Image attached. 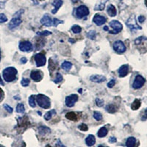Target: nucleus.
<instances>
[{
	"mask_svg": "<svg viewBox=\"0 0 147 147\" xmlns=\"http://www.w3.org/2000/svg\"><path fill=\"white\" fill-rule=\"evenodd\" d=\"M17 73L18 71L14 67H7L2 71V76L6 82H10L16 79Z\"/></svg>",
	"mask_w": 147,
	"mask_h": 147,
	"instance_id": "1",
	"label": "nucleus"
},
{
	"mask_svg": "<svg viewBox=\"0 0 147 147\" xmlns=\"http://www.w3.org/2000/svg\"><path fill=\"white\" fill-rule=\"evenodd\" d=\"M36 102L40 107L44 109H48L50 107L51 102L49 98L43 94L36 96Z\"/></svg>",
	"mask_w": 147,
	"mask_h": 147,
	"instance_id": "2",
	"label": "nucleus"
},
{
	"mask_svg": "<svg viewBox=\"0 0 147 147\" xmlns=\"http://www.w3.org/2000/svg\"><path fill=\"white\" fill-rule=\"evenodd\" d=\"M24 13V10H20L15 14V16L12 18L8 24V27L10 30H13L14 28L20 25L22 23V19H21V15Z\"/></svg>",
	"mask_w": 147,
	"mask_h": 147,
	"instance_id": "3",
	"label": "nucleus"
},
{
	"mask_svg": "<svg viewBox=\"0 0 147 147\" xmlns=\"http://www.w3.org/2000/svg\"><path fill=\"white\" fill-rule=\"evenodd\" d=\"M126 24H127V27L130 29L131 30H141V27L138 25L137 24V22H136V16L132 15L129 18L128 20L126 22Z\"/></svg>",
	"mask_w": 147,
	"mask_h": 147,
	"instance_id": "4",
	"label": "nucleus"
},
{
	"mask_svg": "<svg viewBox=\"0 0 147 147\" xmlns=\"http://www.w3.org/2000/svg\"><path fill=\"white\" fill-rule=\"evenodd\" d=\"M89 14V10L85 5L79 6L75 10V15L78 18H83Z\"/></svg>",
	"mask_w": 147,
	"mask_h": 147,
	"instance_id": "5",
	"label": "nucleus"
},
{
	"mask_svg": "<svg viewBox=\"0 0 147 147\" xmlns=\"http://www.w3.org/2000/svg\"><path fill=\"white\" fill-rule=\"evenodd\" d=\"M110 26L112 27L113 30L109 31L110 34H118L121 32L123 29V26L119 21L113 20L110 22Z\"/></svg>",
	"mask_w": 147,
	"mask_h": 147,
	"instance_id": "6",
	"label": "nucleus"
},
{
	"mask_svg": "<svg viewBox=\"0 0 147 147\" xmlns=\"http://www.w3.org/2000/svg\"><path fill=\"white\" fill-rule=\"evenodd\" d=\"M113 49L119 54L124 53L126 52V46L124 45V42L121 40H117V41L114 42L113 44Z\"/></svg>",
	"mask_w": 147,
	"mask_h": 147,
	"instance_id": "7",
	"label": "nucleus"
},
{
	"mask_svg": "<svg viewBox=\"0 0 147 147\" xmlns=\"http://www.w3.org/2000/svg\"><path fill=\"white\" fill-rule=\"evenodd\" d=\"M146 80L141 75H137L134 80L133 84H132V88L134 89H139L144 86Z\"/></svg>",
	"mask_w": 147,
	"mask_h": 147,
	"instance_id": "8",
	"label": "nucleus"
},
{
	"mask_svg": "<svg viewBox=\"0 0 147 147\" xmlns=\"http://www.w3.org/2000/svg\"><path fill=\"white\" fill-rule=\"evenodd\" d=\"M35 60L38 67L44 66L46 64V57L44 54L38 53L35 55Z\"/></svg>",
	"mask_w": 147,
	"mask_h": 147,
	"instance_id": "9",
	"label": "nucleus"
},
{
	"mask_svg": "<svg viewBox=\"0 0 147 147\" xmlns=\"http://www.w3.org/2000/svg\"><path fill=\"white\" fill-rule=\"evenodd\" d=\"M18 47L22 52H30L32 49V44L30 41H22L20 42Z\"/></svg>",
	"mask_w": 147,
	"mask_h": 147,
	"instance_id": "10",
	"label": "nucleus"
},
{
	"mask_svg": "<svg viewBox=\"0 0 147 147\" xmlns=\"http://www.w3.org/2000/svg\"><path fill=\"white\" fill-rule=\"evenodd\" d=\"M77 100H78V96L77 94H71V95L67 96L65 99L66 106H68L69 107H72L74 105V104L77 102Z\"/></svg>",
	"mask_w": 147,
	"mask_h": 147,
	"instance_id": "11",
	"label": "nucleus"
},
{
	"mask_svg": "<svg viewBox=\"0 0 147 147\" xmlns=\"http://www.w3.org/2000/svg\"><path fill=\"white\" fill-rule=\"evenodd\" d=\"M30 77L35 82H40L43 79V72L40 71H32L30 74Z\"/></svg>",
	"mask_w": 147,
	"mask_h": 147,
	"instance_id": "12",
	"label": "nucleus"
},
{
	"mask_svg": "<svg viewBox=\"0 0 147 147\" xmlns=\"http://www.w3.org/2000/svg\"><path fill=\"white\" fill-rule=\"evenodd\" d=\"M107 19L105 16L102 15H99V14H96L93 18V22L96 24L97 26H102L105 23Z\"/></svg>",
	"mask_w": 147,
	"mask_h": 147,
	"instance_id": "13",
	"label": "nucleus"
},
{
	"mask_svg": "<svg viewBox=\"0 0 147 147\" xmlns=\"http://www.w3.org/2000/svg\"><path fill=\"white\" fill-rule=\"evenodd\" d=\"M40 23L43 25L46 26V27H50L53 24V21L51 18V17L48 15V14H45L43 16V18L40 19Z\"/></svg>",
	"mask_w": 147,
	"mask_h": 147,
	"instance_id": "14",
	"label": "nucleus"
},
{
	"mask_svg": "<svg viewBox=\"0 0 147 147\" xmlns=\"http://www.w3.org/2000/svg\"><path fill=\"white\" fill-rule=\"evenodd\" d=\"M90 81L94 82H96V83H101V82H103L106 80V77H104L102 75H92L90 77Z\"/></svg>",
	"mask_w": 147,
	"mask_h": 147,
	"instance_id": "15",
	"label": "nucleus"
},
{
	"mask_svg": "<svg viewBox=\"0 0 147 147\" xmlns=\"http://www.w3.org/2000/svg\"><path fill=\"white\" fill-rule=\"evenodd\" d=\"M129 73V65L125 64L120 67V69H119V77H124L128 74Z\"/></svg>",
	"mask_w": 147,
	"mask_h": 147,
	"instance_id": "16",
	"label": "nucleus"
},
{
	"mask_svg": "<svg viewBox=\"0 0 147 147\" xmlns=\"http://www.w3.org/2000/svg\"><path fill=\"white\" fill-rule=\"evenodd\" d=\"M63 4V0H54L53 2H52V5H53L55 8L52 10V13L53 14H55L58 11V10L60 9V7H61Z\"/></svg>",
	"mask_w": 147,
	"mask_h": 147,
	"instance_id": "17",
	"label": "nucleus"
},
{
	"mask_svg": "<svg viewBox=\"0 0 147 147\" xmlns=\"http://www.w3.org/2000/svg\"><path fill=\"white\" fill-rule=\"evenodd\" d=\"M108 0H99V2H97L96 5H95L94 10H99V11L103 10L105 9V3Z\"/></svg>",
	"mask_w": 147,
	"mask_h": 147,
	"instance_id": "18",
	"label": "nucleus"
},
{
	"mask_svg": "<svg viewBox=\"0 0 147 147\" xmlns=\"http://www.w3.org/2000/svg\"><path fill=\"white\" fill-rule=\"evenodd\" d=\"M107 12L108 15L111 17H114L116 16L117 14V10H116V8L114 5H109L107 6Z\"/></svg>",
	"mask_w": 147,
	"mask_h": 147,
	"instance_id": "19",
	"label": "nucleus"
},
{
	"mask_svg": "<svg viewBox=\"0 0 147 147\" xmlns=\"http://www.w3.org/2000/svg\"><path fill=\"white\" fill-rule=\"evenodd\" d=\"M96 143V138L94 137V136L93 135H89L86 139H85V144L86 145L88 146H94Z\"/></svg>",
	"mask_w": 147,
	"mask_h": 147,
	"instance_id": "20",
	"label": "nucleus"
},
{
	"mask_svg": "<svg viewBox=\"0 0 147 147\" xmlns=\"http://www.w3.org/2000/svg\"><path fill=\"white\" fill-rule=\"evenodd\" d=\"M136 144V139L134 137H129L127 138L126 141V146L127 147H135Z\"/></svg>",
	"mask_w": 147,
	"mask_h": 147,
	"instance_id": "21",
	"label": "nucleus"
},
{
	"mask_svg": "<svg viewBox=\"0 0 147 147\" xmlns=\"http://www.w3.org/2000/svg\"><path fill=\"white\" fill-rule=\"evenodd\" d=\"M61 68H62L63 70L66 71H69L71 70V69L72 68V63H71L69 62V61H65L62 63L61 65Z\"/></svg>",
	"mask_w": 147,
	"mask_h": 147,
	"instance_id": "22",
	"label": "nucleus"
},
{
	"mask_svg": "<svg viewBox=\"0 0 147 147\" xmlns=\"http://www.w3.org/2000/svg\"><path fill=\"white\" fill-rule=\"evenodd\" d=\"M107 132H108V131H107V128L103 127H102V128H101L99 131H98V133H97V135H98V137L104 138L107 136Z\"/></svg>",
	"mask_w": 147,
	"mask_h": 147,
	"instance_id": "23",
	"label": "nucleus"
},
{
	"mask_svg": "<svg viewBox=\"0 0 147 147\" xmlns=\"http://www.w3.org/2000/svg\"><path fill=\"white\" fill-rule=\"evenodd\" d=\"M140 107V101L139 99H136L132 102V105H131V108L133 110H136Z\"/></svg>",
	"mask_w": 147,
	"mask_h": 147,
	"instance_id": "24",
	"label": "nucleus"
},
{
	"mask_svg": "<svg viewBox=\"0 0 147 147\" xmlns=\"http://www.w3.org/2000/svg\"><path fill=\"white\" fill-rule=\"evenodd\" d=\"M38 131H39V133H40V135H45V134L49 133V132H51L50 129L48 128V127H39Z\"/></svg>",
	"mask_w": 147,
	"mask_h": 147,
	"instance_id": "25",
	"label": "nucleus"
},
{
	"mask_svg": "<svg viewBox=\"0 0 147 147\" xmlns=\"http://www.w3.org/2000/svg\"><path fill=\"white\" fill-rule=\"evenodd\" d=\"M24 111H25V108H24L23 104H18L16 106V112L18 113H24Z\"/></svg>",
	"mask_w": 147,
	"mask_h": 147,
	"instance_id": "26",
	"label": "nucleus"
},
{
	"mask_svg": "<svg viewBox=\"0 0 147 147\" xmlns=\"http://www.w3.org/2000/svg\"><path fill=\"white\" fill-rule=\"evenodd\" d=\"M87 37L90 40H95L96 37V32L95 30H90V32L87 33Z\"/></svg>",
	"mask_w": 147,
	"mask_h": 147,
	"instance_id": "27",
	"label": "nucleus"
},
{
	"mask_svg": "<svg viewBox=\"0 0 147 147\" xmlns=\"http://www.w3.org/2000/svg\"><path fill=\"white\" fill-rule=\"evenodd\" d=\"M65 117H66L68 119H69V120L74 121L77 119V115H76L74 112H69L68 113H66Z\"/></svg>",
	"mask_w": 147,
	"mask_h": 147,
	"instance_id": "28",
	"label": "nucleus"
},
{
	"mask_svg": "<svg viewBox=\"0 0 147 147\" xmlns=\"http://www.w3.org/2000/svg\"><path fill=\"white\" fill-rule=\"evenodd\" d=\"M53 114H56V112H55V110H52L51 111H49V112H47V113L45 114V115H44V119L47 121L49 120V119H51V118H52Z\"/></svg>",
	"mask_w": 147,
	"mask_h": 147,
	"instance_id": "29",
	"label": "nucleus"
},
{
	"mask_svg": "<svg viewBox=\"0 0 147 147\" xmlns=\"http://www.w3.org/2000/svg\"><path fill=\"white\" fill-rule=\"evenodd\" d=\"M106 110L107 112L110 113H114L115 112V107L113 105H108L106 107Z\"/></svg>",
	"mask_w": 147,
	"mask_h": 147,
	"instance_id": "30",
	"label": "nucleus"
},
{
	"mask_svg": "<svg viewBox=\"0 0 147 147\" xmlns=\"http://www.w3.org/2000/svg\"><path fill=\"white\" fill-rule=\"evenodd\" d=\"M35 96H31L29 98V104H30V107H36V104H35Z\"/></svg>",
	"mask_w": 147,
	"mask_h": 147,
	"instance_id": "31",
	"label": "nucleus"
},
{
	"mask_svg": "<svg viewBox=\"0 0 147 147\" xmlns=\"http://www.w3.org/2000/svg\"><path fill=\"white\" fill-rule=\"evenodd\" d=\"M72 32L75 34H78L82 31V28L79 25H74L71 28Z\"/></svg>",
	"mask_w": 147,
	"mask_h": 147,
	"instance_id": "32",
	"label": "nucleus"
},
{
	"mask_svg": "<svg viewBox=\"0 0 147 147\" xmlns=\"http://www.w3.org/2000/svg\"><path fill=\"white\" fill-rule=\"evenodd\" d=\"M30 80L27 78H22V81H21V84H22V85L23 86V87H27V86H28L29 85H30Z\"/></svg>",
	"mask_w": 147,
	"mask_h": 147,
	"instance_id": "33",
	"label": "nucleus"
},
{
	"mask_svg": "<svg viewBox=\"0 0 147 147\" xmlns=\"http://www.w3.org/2000/svg\"><path fill=\"white\" fill-rule=\"evenodd\" d=\"M94 118L96 121H100L102 119V115L99 112H94Z\"/></svg>",
	"mask_w": 147,
	"mask_h": 147,
	"instance_id": "34",
	"label": "nucleus"
},
{
	"mask_svg": "<svg viewBox=\"0 0 147 147\" xmlns=\"http://www.w3.org/2000/svg\"><path fill=\"white\" fill-rule=\"evenodd\" d=\"M52 34V32H49V31H47V30H45V31H43V32H37V35H39V36H47V35H49Z\"/></svg>",
	"mask_w": 147,
	"mask_h": 147,
	"instance_id": "35",
	"label": "nucleus"
},
{
	"mask_svg": "<svg viewBox=\"0 0 147 147\" xmlns=\"http://www.w3.org/2000/svg\"><path fill=\"white\" fill-rule=\"evenodd\" d=\"M63 80V76L60 73H57L56 75V79L55 80V83H59Z\"/></svg>",
	"mask_w": 147,
	"mask_h": 147,
	"instance_id": "36",
	"label": "nucleus"
},
{
	"mask_svg": "<svg viewBox=\"0 0 147 147\" xmlns=\"http://www.w3.org/2000/svg\"><path fill=\"white\" fill-rule=\"evenodd\" d=\"M7 22V16L4 13L0 14V24L5 23V22Z\"/></svg>",
	"mask_w": 147,
	"mask_h": 147,
	"instance_id": "37",
	"label": "nucleus"
},
{
	"mask_svg": "<svg viewBox=\"0 0 147 147\" xmlns=\"http://www.w3.org/2000/svg\"><path fill=\"white\" fill-rule=\"evenodd\" d=\"M96 105L98 107H101L104 105V101L102 99H99V98H96Z\"/></svg>",
	"mask_w": 147,
	"mask_h": 147,
	"instance_id": "38",
	"label": "nucleus"
},
{
	"mask_svg": "<svg viewBox=\"0 0 147 147\" xmlns=\"http://www.w3.org/2000/svg\"><path fill=\"white\" fill-rule=\"evenodd\" d=\"M63 22L61 20H59L58 18H55L53 19V25L55 26V27H57L58 24H63Z\"/></svg>",
	"mask_w": 147,
	"mask_h": 147,
	"instance_id": "39",
	"label": "nucleus"
},
{
	"mask_svg": "<svg viewBox=\"0 0 147 147\" xmlns=\"http://www.w3.org/2000/svg\"><path fill=\"white\" fill-rule=\"evenodd\" d=\"M4 108L7 110V112L10 113H13V109L12 108L10 105H7V104H5V105H4Z\"/></svg>",
	"mask_w": 147,
	"mask_h": 147,
	"instance_id": "40",
	"label": "nucleus"
},
{
	"mask_svg": "<svg viewBox=\"0 0 147 147\" xmlns=\"http://www.w3.org/2000/svg\"><path fill=\"white\" fill-rule=\"evenodd\" d=\"M78 128H79V129H80V130H82V131H87L88 129V126L85 124H80V125H79Z\"/></svg>",
	"mask_w": 147,
	"mask_h": 147,
	"instance_id": "41",
	"label": "nucleus"
},
{
	"mask_svg": "<svg viewBox=\"0 0 147 147\" xmlns=\"http://www.w3.org/2000/svg\"><path fill=\"white\" fill-rule=\"evenodd\" d=\"M146 38H145V37H139V38H138L136 39V40H135V44H140V42L142 41V40H146Z\"/></svg>",
	"mask_w": 147,
	"mask_h": 147,
	"instance_id": "42",
	"label": "nucleus"
},
{
	"mask_svg": "<svg viewBox=\"0 0 147 147\" xmlns=\"http://www.w3.org/2000/svg\"><path fill=\"white\" fill-rule=\"evenodd\" d=\"M115 80L113 79V80H110V82L107 83V87L110 88H112L114 85H115Z\"/></svg>",
	"mask_w": 147,
	"mask_h": 147,
	"instance_id": "43",
	"label": "nucleus"
},
{
	"mask_svg": "<svg viewBox=\"0 0 147 147\" xmlns=\"http://www.w3.org/2000/svg\"><path fill=\"white\" fill-rule=\"evenodd\" d=\"M147 119V108L144 110V111L143 112L142 116H141V120L142 121H146Z\"/></svg>",
	"mask_w": 147,
	"mask_h": 147,
	"instance_id": "44",
	"label": "nucleus"
},
{
	"mask_svg": "<svg viewBox=\"0 0 147 147\" xmlns=\"http://www.w3.org/2000/svg\"><path fill=\"white\" fill-rule=\"evenodd\" d=\"M116 141H117V139H116V138H115V137H110V138H109V142L111 143V144L115 143Z\"/></svg>",
	"mask_w": 147,
	"mask_h": 147,
	"instance_id": "45",
	"label": "nucleus"
},
{
	"mask_svg": "<svg viewBox=\"0 0 147 147\" xmlns=\"http://www.w3.org/2000/svg\"><path fill=\"white\" fill-rule=\"evenodd\" d=\"M146 18L144 16H140L138 17V22H140V23H143V22L145 21Z\"/></svg>",
	"mask_w": 147,
	"mask_h": 147,
	"instance_id": "46",
	"label": "nucleus"
},
{
	"mask_svg": "<svg viewBox=\"0 0 147 147\" xmlns=\"http://www.w3.org/2000/svg\"><path fill=\"white\" fill-rule=\"evenodd\" d=\"M20 62L22 64H25L27 62V59L25 57H23L20 59Z\"/></svg>",
	"mask_w": 147,
	"mask_h": 147,
	"instance_id": "47",
	"label": "nucleus"
},
{
	"mask_svg": "<svg viewBox=\"0 0 147 147\" xmlns=\"http://www.w3.org/2000/svg\"><path fill=\"white\" fill-rule=\"evenodd\" d=\"M2 97H3V91L2 90V89L0 88V101L2 99Z\"/></svg>",
	"mask_w": 147,
	"mask_h": 147,
	"instance_id": "48",
	"label": "nucleus"
},
{
	"mask_svg": "<svg viewBox=\"0 0 147 147\" xmlns=\"http://www.w3.org/2000/svg\"><path fill=\"white\" fill-rule=\"evenodd\" d=\"M31 1L33 2L34 5H38V0H31Z\"/></svg>",
	"mask_w": 147,
	"mask_h": 147,
	"instance_id": "49",
	"label": "nucleus"
},
{
	"mask_svg": "<svg viewBox=\"0 0 147 147\" xmlns=\"http://www.w3.org/2000/svg\"><path fill=\"white\" fill-rule=\"evenodd\" d=\"M0 85H2V86H4V85H5V83H4V82L2 81V78H1V76H0Z\"/></svg>",
	"mask_w": 147,
	"mask_h": 147,
	"instance_id": "50",
	"label": "nucleus"
},
{
	"mask_svg": "<svg viewBox=\"0 0 147 147\" xmlns=\"http://www.w3.org/2000/svg\"><path fill=\"white\" fill-rule=\"evenodd\" d=\"M103 30H105V31H108V27H107V26H105L103 28Z\"/></svg>",
	"mask_w": 147,
	"mask_h": 147,
	"instance_id": "51",
	"label": "nucleus"
},
{
	"mask_svg": "<svg viewBox=\"0 0 147 147\" xmlns=\"http://www.w3.org/2000/svg\"><path fill=\"white\" fill-rule=\"evenodd\" d=\"M14 99H17V100H20V98H18V96H14Z\"/></svg>",
	"mask_w": 147,
	"mask_h": 147,
	"instance_id": "52",
	"label": "nucleus"
},
{
	"mask_svg": "<svg viewBox=\"0 0 147 147\" xmlns=\"http://www.w3.org/2000/svg\"><path fill=\"white\" fill-rule=\"evenodd\" d=\"M38 113L39 115H41V113H40V112H39V111H38Z\"/></svg>",
	"mask_w": 147,
	"mask_h": 147,
	"instance_id": "53",
	"label": "nucleus"
},
{
	"mask_svg": "<svg viewBox=\"0 0 147 147\" xmlns=\"http://www.w3.org/2000/svg\"><path fill=\"white\" fill-rule=\"evenodd\" d=\"M0 60H1V51H0Z\"/></svg>",
	"mask_w": 147,
	"mask_h": 147,
	"instance_id": "54",
	"label": "nucleus"
},
{
	"mask_svg": "<svg viewBox=\"0 0 147 147\" xmlns=\"http://www.w3.org/2000/svg\"><path fill=\"white\" fill-rule=\"evenodd\" d=\"M146 5L147 6V0H146Z\"/></svg>",
	"mask_w": 147,
	"mask_h": 147,
	"instance_id": "55",
	"label": "nucleus"
},
{
	"mask_svg": "<svg viewBox=\"0 0 147 147\" xmlns=\"http://www.w3.org/2000/svg\"><path fill=\"white\" fill-rule=\"evenodd\" d=\"M99 147H105V146H99Z\"/></svg>",
	"mask_w": 147,
	"mask_h": 147,
	"instance_id": "56",
	"label": "nucleus"
},
{
	"mask_svg": "<svg viewBox=\"0 0 147 147\" xmlns=\"http://www.w3.org/2000/svg\"><path fill=\"white\" fill-rule=\"evenodd\" d=\"M0 147H2V146H0Z\"/></svg>",
	"mask_w": 147,
	"mask_h": 147,
	"instance_id": "57",
	"label": "nucleus"
}]
</instances>
